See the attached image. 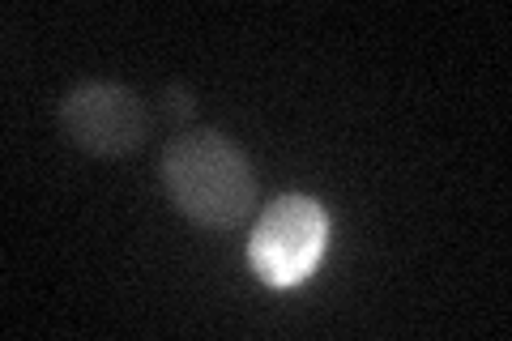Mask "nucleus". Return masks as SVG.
<instances>
[{"label": "nucleus", "mask_w": 512, "mask_h": 341, "mask_svg": "<svg viewBox=\"0 0 512 341\" xmlns=\"http://www.w3.org/2000/svg\"><path fill=\"white\" fill-rule=\"evenodd\" d=\"M158 180L175 214L201 231H235L256 209V171L218 128H184L158 158Z\"/></svg>", "instance_id": "f257e3e1"}, {"label": "nucleus", "mask_w": 512, "mask_h": 341, "mask_svg": "<svg viewBox=\"0 0 512 341\" xmlns=\"http://www.w3.org/2000/svg\"><path fill=\"white\" fill-rule=\"evenodd\" d=\"M60 137L90 158H133L150 137V111L120 81H77L56 103Z\"/></svg>", "instance_id": "f03ea898"}, {"label": "nucleus", "mask_w": 512, "mask_h": 341, "mask_svg": "<svg viewBox=\"0 0 512 341\" xmlns=\"http://www.w3.org/2000/svg\"><path fill=\"white\" fill-rule=\"evenodd\" d=\"M329 248V209L316 197L286 192L269 201L248 235V265L265 286H299Z\"/></svg>", "instance_id": "7ed1b4c3"}, {"label": "nucleus", "mask_w": 512, "mask_h": 341, "mask_svg": "<svg viewBox=\"0 0 512 341\" xmlns=\"http://www.w3.org/2000/svg\"><path fill=\"white\" fill-rule=\"evenodd\" d=\"M158 107H163V116L171 128H188V120L197 116V99H192V90L184 86V81H171V86H163V94H158Z\"/></svg>", "instance_id": "20e7f679"}]
</instances>
